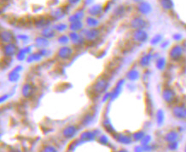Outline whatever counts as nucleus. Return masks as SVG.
Masks as SVG:
<instances>
[{"label": "nucleus", "instance_id": "nucleus-37", "mask_svg": "<svg viewBox=\"0 0 186 152\" xmlns=\"http://www.w3.org/2000/svg\"><path fill=\"white\" fill-rule=\"evenodd\" d=\"M150 140H151V137L150 136H144L143 140H141V144H142L143 146L149 145V143L150 142Z\"/></svg>", "mask_w": 186, "mask_h": 152}, {"label": "nucleus", "instance_id": "nucleus-34", "mask_svg": "<svg viewBox=\"0 0 186 152\" xmlns=\"http://www.w3.org/2000/svg\"><path fill=\"white\" fill-rule=\"evenodd\" d=\"M69 40H70V37H67V35H61V36L58 37V42H59V43L63 44V45H66L67 43H69Z\"/></svg>", "mask_w": 186, "mask_h": 152}, {"label": "nucleus", "instance_id": "nucleus-19", "mask_svg": "<svg viewBox=\"0 0 186 152\" xmlns=\"http://www.w3.org/2000/svg\"><path fill=\"white\" fill-rule=\"evenodd\" d=\"M35 43L38 47L40 48H43V47H46V46L49 45V41L48 39L45 37H38L36 39H35Z\"/></svg>", "mask_w": 186, "mask_h": 152}, {"label": "nucleus", "instance_id": "nucleus-35", "mask_svg": "<svg viewBox=\"0 0 186 152\" xmlns=\"http://www.w3.org/2000/svg\"><path fill=\"white\" fill-rule=\"evenodd\" d=\"M144 136H145V135H144V133H143V132H142V131H138V132H137V133H135V134H133V139H134V140H136V141H141V140H143Z\"/></svg>", "mask_w": 186, "mask_h": 152}, {"label": "nucleus", "instance_id": "nucleus-9", "mask_svg": "<svg viewBox=\"0 0 186 152\" xmlns=\"http://www.w3.org/2000/svg\"><path fill=\"white\" fill-rule=\"evenodd\" d=\"M69 37H70L71 41L76 45L81 44L84 42V37L77 33V32H71L69 33Z\"/></svg>", "mask_w": 186, "mask_h": 152}, {"label": "nucleus", "instance_id": "nucleus-14", "mask_svg": "<svg viewBox=\"0 0 186 152\" xmlns=\"http://www.w3.org/2000/svg\"><path fill=\"white\" fill-rule=\"evenodd\" d=\"M77 132V128L74 127V126H68L67 128H65L63 132H62V134L64 135V137L66 138H72L73 137L75 134H76Z\"/></svg>", "mask_w": 186, "mask_h": 152}, {"label": "nucleus", "instance_id": "nucleus-41", "mask_svg": "<svg viewBox=\"0 0 186 152\" xmlns=\"http://www.w3.org/2000/svg\"><path fill=\"white\" fill-rule=\"evenodd\" d=\"M108 141H109V140H108V138L106 137V136H102V137L100 138V142L102 144L108 143Z\"/></svg>", "mask_w": 186, "mask_h": 152}, {"label": "nucleus", "instance_id": "nucleus-8", "mask_svg": "<svg viewBox=\"0 0 186 152\" xmlns=\"http://www.w3.org/2000/svg\"><path fill=\"white\" fill-rule=\"evenodd\" d=\"M3 50L6 56H13L16 53V46L13 43H6Z\"/></svg>", "mask_w": 186, "mask_h": 152}, {"label": "nucleus", "instance_id": "nucleus-23", "mask_svg": "<svg viewBox=\"0 0 186 152\" xmlns=\"http://www.w3.org/2000/svg\"><path fill=\"white\" fill-rule=\"evenodd\" d=\"M115 140H117L118 142L124 145H129L131 143V139L126 135H123V134H119V135H116Z\"/></svg>", "mask_w": 186, "mask_h": 152}, {"label": "nucleus", "instance_id": "nucleus-24", "mask_svg": "<svg viewBox=\"0 0 186 152\" xmlns=\"http://www.w3.org/2000/svg\"><path fill=\"white\" fill-rule=\"evenodd\" d=\"M86 24L88 25L89 27H91L92 28H96V27H98V24H99V22H98V19H96L93 16H88L86 17Z\"/></svg>", "mask_w": 186, "mask_h": 152}, {"label": "nucleus", "instance_id": "nucleus-28", "mask_svg": "<svg viewBox=\"0 0 186 152\" xmlns=\"http://www.w3.org/2000/svg\"><path fill=\"white\" fill-rule=\"evenodd\" d=\"M95 138V134L92 133V132H85L81 134V139L85 140H94Z\"/></svg>", "mask_w": 186, "mask_h": 152}, {"label": "nucleus", "instance_id": "nucleus-20", "mask_svg": "<svg viewBox=\"0 0 186 152\" xmlns=\"http://www.w3.org/2000/svg\"><path fill=\"white\" fill-rule=\"evenodd\" d=\"M84 17V12L81 11V10H77L76 12L74 13L73 15H70L69 18H68V21L69 22H77V21H81V19Z\"/></svg>", "mask_w": 186, "mask_h": 152}, {"label": "nucleus", "instance_id": "nucleus-17", "mask_svg": "<svg viewBox=\"0 0 186 152\" xmlns=\"http://www.w3.org/2000/svg\"><path fill=\"white\" fill-rule=\"evenodd\" d=\"M178 134L175 131H170L165 135V140H166V141H167L168 143L175 142L178 140Z\"/></svg>", "mask_w": 186, "mask_h": 152}, {"label": "nucleus", "instance_id": "nucleus-7", "mask_svg": "<svg viewBox=\"0 0 186 152\" xmlns=\"http://www.w3.org/2000/svg\"><path fill=\"white\" fill-rule=\"evenodd\" d=\"M65 15H66V12H65L64 9L62 8H57V9H53L50 12V16L56 21L60 20L61 18H63Z\"/></svg>", "mask_w": 186, "mask_h": 152}, {"label": "nucleus", "instance_id": "nucleus-32", "mask_svg": "<svg viewBox=\"0 0 186 152\" xmlns=\"http://www.w3.org/2000/svg\"><path fill=\"white\" fill-rule=\"evenodd\" d=\"M19 77H20V75H19V73L17 71H13L11 72L9 74V81H11V82H16L17 80L19 79Z\"/></svg>", "mask_w": 186, "mask_h": 152}, {"label": "nucleus", "instance_id": "nucleus-15", "mask_svg": "<svg viewBox=\"0 0 186 152\" xmlns=\"http://www.w3.org/2000/svg\"><path fill=\"white\" fill-rule=\"evenodd\" d=\"M41 34H42V36L46 37V38H52L56 36V30L54 28L45 27L42 30Z\"/></svg>", "mask_w": 186, "mask_h": 152}, {"label": "nucleus", "instance_id": "nucleus-25", "mask_svg": "<svg viewBox=\"0 0 186 152\" xmlns=\"http://www.w3.org/2000/svg\"><path fill=\"white\" fill-rule=\"evenodd\" d=\"M150 9L151 7L148 3H141L139 5H138V9L142 14H147L150 11Z\"/></svg>", "mask_w": 186, "mask_h": 152}, {"label": "nucleus", "instance_id": "nucleus-16", "mask_svg": "<svg viewBox=\"0 0 186 152\" xmlns=\"http://www.w3.org/2000/svg\"><path fill=\"white\" fill-rule=\"evenodd\" d=\"M22 95H23L25 98H28L30 97L31 95H32V94H33L34 88H33V87H32L31 84H29V83H26V84H24L23 87H22Z\"/></svg>", "mask_w": 186, "mask_h": 152}, {"label": "nucleus", "instance_id": "nucleus-38", "mask_svg": "<svg viewBox=\"0 0 186 152\" xmlns=\"http://www.w3.org/2000/svg\"><path fill=\"white\" fill-rule=\"evenodd\" d=\"M26 52H25L24 49H22L21 51L19 52L18 54H17V59H18V61H23L25 58H26Z\"/></svg>", "mask_w": 186, "mask_h": 152}, {"label": "nucleus", "instance_id": "nucleus-5", "mask_svg": "<svg viewBox=\"0 0 186 152\" xmlns=\"http://www.w3.org/2000/svg\"><path fill=\"white\" fill-rule=\"evenodd\" d=\"M182 54H183V49L179 45H176L171 49L169 55L173 61H178L181 57Z\"/></svg>", "mask_w": 186, "mask_h": 152}, {"label": "nucleus", "instance_id": "nucleus-40", "mask_svg": "<svg viewBox=\"0 0 186 152\" xmlns=\"http://www.w3.org/2000/svg\"><path fill=\"white\" fill-rule=\"evenodd\" d=\"M43 152H57L56 151V150L54 148V147H52V146H45L43 150Z\"/></svg>", "mask_w": 186, "mask_h": 152}, {"label": "nucleus", "instance_id": "nucleus-10", "mask_svg": "<svg viewBox=\"0 0 186 152\" xmlns=\"http://www.w3.org/2000/svg\"><path fill=\"white\" fill-rule=\"evenodd\" d=\"M108 82L104 79H101L97 82V83L95 84V91L98 92V93H103V92L106 91V89L108 88Z\"/></svg>", "mask_w": 186, "mask_h": 152}, {"label": "nucleus", "instance_id": "nucleus-43", "mask_svg": "<svg viewBox=\"0 0 186 152\" xmlns=\"http://www.w3.org/2000/svg\"><path fill=\"white\" fill-rule=\"evenodd\" d=\"M160 39H161V37H155V39H153L152 40V43H157V42H159V41H160Z\"/></svg>", "mask_w": 186, "mask_h": 152}, {"label": "nucleus", "instance_id": "nucleus-26", "mask_svg": "<svg viewBox=\"0 0 186 152\" xmlns=\"http://www.w3.org/2000/svg\"><path fill=\"white\" fill-rule=\"evenodd\" d=\"M165 120V115L164 112L162 111V110H159L157 113H156V122L158 123L159 126H162V123L164 122Z\"/></svg>", "mask_w": 186, "mask_h": 152}, {"label": "nucleus", "instance_id": "nucleus-18", "mask_svg": "<svg viewBox=\"0 0 186 152\" xmlns=\"http://www.w3.org/2000/svg\"><path fill=\"white\" fill-rule=\"evenodd\" d=\"M50 24V21L45 18H41L40 20H37L36 22H34V25H35V27L37 28H45Z\"/></svg>", "mask_w": 186, "mask_h": 152}, {"label": "nucleus", "instance_id": "nucleus-12", "mask_svg": "<svg viewBox=\"0 0 186 152\" xmlns=\"http://www.w3.org/2000/svg\"><path fill=\"white\" fill-rule=\"evenodd\" d=\"M133 37L137 42H144L147 39V33L144 31L137 30L133 33Z\"/></svg>", "mask_w": 186, "mask_h": 152}, {"label": "nucleus", "instance_id": "nucleus-11", "mask_svg": "<svg viewBox=\"0 0 186 152\" xmlns=\"http://www.w3.org/2000/svg\"><path fill=\"white\" fill-rule=\"evenodd\" d=\"M131 27L139 30V29H143L146 27V22L140 18H135L134 20L131 21Z\"/></svg>", "mask_w": 186, "mask_h": 152}, {"label": "nucleus", "instance_id": "nucleus-45", "mask_svg": "<svg viewBox=\"0 0 186 152\" xmlns=\"http://www.w3.org/2000/svg\"><path fill=\"white\" fill-rule=\"evenodd\" d=\"M119 152H127V151H125V150H120V151Z\"/></svg>", "mask_w": 186, "mask_h": 152}, {"label": "nucleus", "instance_id": "nucleus-31", "mask_svg": "<svg viewBox=\"0 0 186 152\" xmlns=\"http://www.w3.org/2000/svg\"><path fill=\"white\" fill-rule=\"evenodd\" d=\"M150 60H151V55H145L143 56L140 60V64L143 66H146L150 64Z\"/></svg>", "mask_w": 186, "mask_h": 152}, {"label": "nucleus", "instance_id": "nucleus-36", "mask_svg": "<svg viewBox=\"0 0 186 152\" xmlns=\"http://www.w3.org/2000/svg\"><path fill=\"white\" fill-rule=\"evenodd\" d=\"M165 66H166V61H165L164 58H160L156 62V66L160 70H162L165 67Z\"/></svg>", "mask_w": 186, "mask_h": 152}, {"label": "nucleus", "instance_id": "nucleus-33", "mask_svg": "<svg viewBox=\"0 0 186 152\" xmlns=\"http://www.w3.org/2000/svg\"><path fill=\"white\" fill-rule=\"evenodd\" d=\"M67 28V25L64 24V23H61V22L57 23V24H56L55 26H54V29H55L56 31H57V32H64Z\"/></svg>", "mask_w": 186, "mask_h": 152}, {"label": "nucleus", "instance_id": "nucleus-3", "mask_svg": "<svg viewBox=\"0 0 186 152\" xmlns=\"http://www.w3.org/2000/svg\"><path fill=\"white\" fill-rule=\"evenodd\" d=\"M73 54V50L67 46H63L59 49L57 52V55L61 59H68Z\"/></svg>", "mask_w": 186, "mask_h": 152}, {"label": "nucleus", "instance_id": "nucleus-46", "mask_svg": "<svg viewBox=\"0 0 186 152\" xmlns=\"http://www.w3.org/2000/svg\"><path fill=\"white\" fill-rule=\"evenodd\" d=\"M185 152H186V146H185Z\"/></svg>", "mask_w": 186, "mask_h": 152}, {"label": "nucleus", "instance_id": "nucleus-4", "mask_svg": "<svg viewBox=\"0 0 186 152\" xmlns=\"http://www.w3.org/2000/svg\"><path fill=\"white\" fill-rule=\"evenodd\" d=\"M162 97H163L166 102L171 103L175 99V93L171 88H166L162 92Z\"/></svg>", "mask_w": 186, "mask_h": 152}, {"label": "nucleus", "instance_id": "nucleus-44", "mask_svg": "<svg viewBox=\"0 0 186 152\" xmlns=\"http://www.w3.org/2000/svg\"><path fill=\"white\" fill-rule=\"evenodd\" d=\"M85 2H86V4H90L93 2V0H85Z\"/></svg>", "mask_w": 186, "mask_h": 152}, {"label": "nucleus", "instance_id": "nucleus-27", "mask_svg": "<svg viewBox=\"0 0 186 152\" xmlns=\"http://www.w3.org/2000/svg\"><path fill=\"white\" fill-rule=\"evenodd\" d=\"M138 76H139V72L136 70H131L127 73V77L130 80H132V81L137 80L138 78Z\"/></svg>", "mask_w": 186, "mask_h": 152}, {"label": "nucleus", "instance_id": "nucleus-22", "mask_svg": "<svg viewBox=\"0 0 186 152\" xmlns=\"http://www.w3.org/2000/svg\"><path fill=\"white\" fill-rule=\"evenodd\" d=\"M68 27L72 32H78V31L81 30L83 27V23L81 21H77V22H71Z\"/></svg>", "mask_w": 186, "mask_h": 152}, {"label": "nucleus", "instance_id": "nucleus-6", "mask_svg": "<svg viewBox=\"0 0 186 152\" xmlns=\"http://www.w3.org/2000/svg\"><path fill=\"white\" fill-rule=\"evenodd\" d=\"M103 10H104V7L101 4H95L88 9V14L90 15V16L95 17V16L100 15L103 12Z\"/></svg>", "mask_w": 186, "mask_h": 152}, {"label": "nucleus", "instance_id": "nucleus-42", "mask_svg": "<svg viewBox=\"0 0 186 152\" xmlns=\"http://www.w3.org/2000/svg\"><path fill=\"white\" fill-rule=\"evenodd\" d=\"M67 1H68V3L70 4H77V3L80 2V0H67Z\"/></svg>", "mask_w": 186, "mask_h": 152}, {"label": "nucleus", "instance_id": "nucleus-29", "mask_svg": "<svg viewBox=\"0 0 186 152\" xmlns=\"http://www.w3.org/2000/svg\"><path fill=\"white\" fill-rule=\"evenodd\" d=\"M161 4L166 9H170L173 6V3L172 0H161Z\"/></svg>", "mask_w": 186, "mask_h": 152}, {"label": "nucleus", "instance_id": "nucleus-21", "mask_svg": "<svg viewBox=\"0 0 186 152\" xmlns=\"http://www.w3.org/2000/svg\"><path fill=\"white\" fill-rule=\"evenodd\" d=\"M124 84V80H120L118 82V83L116 84V87L114 89L113 93L111 94V97L112 99H115L116 97H118V95L120 94V91H121L122 89V85Z\"/></svg>", "mask_w": 186, "mask_h": 152}, {"label": "nucleus", "instance_id": "nucleus-13", "mask_svg": "<svg viewBox=\"0 0 186 152\" xmlns=\"http://www.w3.org/2000/svg\"><path fill=\"white\" fill-rule=\"evenodd\" d=\"M1 39L2 42L5 43H9L13 39L12 33L7 30H3L1 32Z\"/></svg>", "mask_w": 186, "mask_h": 152}, {"label": "nucleus", "instance_id": "nucleus-1", "mask_svg": "<svg viewBox=\"0 0 186 152\" xmlns=\"http://www.w3.org/2000/svg\"><path fill=\"white\" fill-rule=\"evenodd\" d=\"M85 38L89 41H93L97 39L100 36V31L98 28H92V29H86L83 32Z\"/></svg>", "mask_w": 186, "mask_h": 152}, {"label": "nucleus", "instance_id": "nucleus-30", "mask_svg": "<svg viewBox=\"0 0 186 152\" xmlns=\"http://www.w3.org/2000/svg\"><path fill=\"white\" fill-rule=\"evenodd\" d=\"M42 56H43V55H41L40 52H39V53H36V54H34V55L28 56V62H33V61H40V59L42 58Z\"/></svg>", "mask_w": 186, "mask_h": 152}, {"label": "nucleus", "instance_id": "nucleus-39", "mask_svg": "<svg viewBox=\"0 0 186 152\" xmlns=\"http://www.w3.org/2000/svg\"><path fill=\"white\" fill-rule=\"evenodd\" d=\"M178 147V143L175 141V142H173V143H169L168 145V148L171 150H175Z\"/></svg>", "mask_w": 186, "mask_h": 152}, {"label": "nucleus", "instance_id": "nucleus-2", "mask_svg": "<svg viewBox=\"0 0 186 152\" xmlns=\"http://www.w3.org/2000/svg\"><path fill=\"white\" fill-rule=\"evenodd\" d=\"M173 116L178 119H186V107L177 105L173 110Z\"/></svg>", "mask_w": 186, "mask_h": 152}]
</instances>
